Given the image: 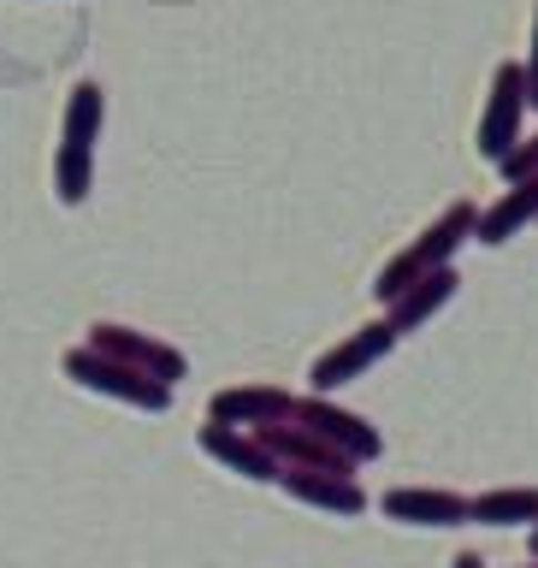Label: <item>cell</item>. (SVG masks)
I'll list each match as a JSON object with an SVG mask.
<instances>
[{
    "label": "cell",
    "instance_id": "16",
    "mask_svg": "<svg viewBox=\"0 0 538 568\" xmlns=\"http://www.w3.org/2000/svg\"><path fill=\"white\" fill-rule=\"evenodd\" d=\"M497 172H504V184H527V178H538V131L515 142V154Z\"/></svg>",
    "mask_w": 538,
    "mask_h": 568
},
{
    "label": "cell",
    "instance_id": "12",
    "mask_svg": "<svg viewBox=\"0 0 538 568\" xmlns=\"http://www.w3.org/2000/svg\"><path fill=\"white\" fill-rule=\"evenodd\" d=\"M527 225H538V178H527V184H509L491 207H479V231H474V243L504 248L509 237H521Z\"/></svg>",
    "mask_w": 538,
    "mask_h": 568
},
{
    "label": "cell",
    "instance_id": "2",
    "mask_svg": "<svg viewBox=\"0 0 538 568\" xmlns=\"http://www.w3.org/2000/svg\"><path fill=\"white\" fill-rule=\"evenodd\" d=\"M527 65L521 60H497L491 65V89H486V106H479V131H474V149L479 160L504 166L515 154V142L527 136Z\"/></svg>",
    "mask_w": 538,
    "mask_h": 568
},
{
    "label": "cell",
    "instance_id": "3",
    "mask_svg": "<svg viewBox=\"0 0 538 568\" xmlns=\"http://www.w3.org/2000/svg\"><path fill=\"white\" fill-rule=\"evenodd\" d=\"M65 379L71 385H83V390H95V397H113V403H131L142 408V415H166L172 408V385H160L149 379V373H136V367H124L113 362V355H101V349H65Z\"/></svg>",
    "mask_w": 538,
    "mask_h": 568
},
{
    "label": "cell",
    "instance_id": "9",
    "mask_svg": "<svg viewBox=\"0 0 538 568\" xmlns=\"http://www.w3.org/2000/svg\"><path fill=\"white\" fill-rule=\"evenodd\" d=\"M195 444L213 456V462H225L231 474H243V479H255V486H273V479L284 474L278 468V456L266 450V444L255 433H243V426H220V420H207L202 433H195Z\"/></svg>",
    "mask_w": 538,
    "mask_h": 568
},
{
    "label": "cell",
    "instance_id": "8",
    "mask_svg": "<svg viewBox=\"0 0 538 568\" xmlns=\"http://www.w3.org/2000/svg\"><path fill=\"white\" fill-rule=\"evenodd\" d=\"M379 509L403 527H461L474 521V497L438 491V486H390L379 497Z\"/></svg>",
    "mask_w": 538,
    "mask_h": 568
},
{
    "label": "cell",
    "instance_id": "13",
    "mask_svg": "<svg viewBox=\"0 0 538 568\" xmlns=\"http://www.w3.org/2000/svg\"><path fill=\"white\" fill-rule=\"evenodd\" d=\"M456 291H461V278H456V266H433V273H420V284L408 291L403 302H390L385 308V320L397 332H420L426 320H438L444 308L456 302Z\"/></svg>",
    "mask_w": 538,
    "mask_h": 568
},
{
    "label": "cell",
    "instance_id": "18",
    "mask_svg": "<svg viewBox=\"0 0 538 568\" xmlns=\"http://www.w3.org/2000/svg\"><path fill=\"white\" fill-rule=\"evenodd\" d=\"M450 568H486V557H479V550H461V557H456Z\"/></svg>",
    "mask_w": 538,
    "mask_h": 568
},
{
    "label": "cell",
    "instance_id": "11",
    "mask_svg": "<svg viewBox=\"0 0 538 568\" xmlns=\"http://www.w3.org/2000/svg\"><path fill=\"white\" fill-rule=\"evenodd\" d=\"M474 231H479V202H468V195H456L450 207L438 213L433 225L415 237V255L426 261V266H456V255H461V243H474Z\"/></svg>",
    "mask_w": 538,
    "mask_h": 568
},
{
    "label": "cell",
    "instance_id": "7",
    "mask_svg": "<svg viewBox=\"0 0 538 568\" xmlns=\"http://www.w3.org/2000/svg\"><path fill=\"white\" fill-rule=\"evenodd\" d=\"M296 415V397L278 385H231V390H213L207 403V420L220 426H248V433H261V426H278Z\"/></svg>",
    "mask_w": 538,
    "mask_h": 568
},
{
    "label": "cell",
    "instance_id": "1",
    "mask_svg": "<svg viewBox=\"0 0 538 568\" xmlns=\"http://www.w3.org/2000/svg\"><path fill=\"white\" fill-rule=\"evenodd\" d=\"M106 124V89L95 78L71 83L65 113H60V149H53V195L60 207H83L95 190V142Z\"/></svg>",
    "mask_w": 538,
    "mask_h": 568
},
{
    "label": "cell",
    "instance_id": "5",
    "mask_svg": "<svg viewBox=\"0 0 538 568\" xmlns=\"http://www.w3.org/2000/svg\"><path fill=\"white\" fill-rule=\"evenodd\" d=\"M89 349L113 355V362L136 367V373H149V379H160V385H177V379L190 373L184 349L160 344V337L136 332V326H119V320H95V326H89Z\"/></svg>",
    "mask_w": 538,
    "mask_h": 568
},
{
    "label": "cell",
    "instance_id": "10",
    "mask_svg": "<svg viewBox=\"0 0 538 568\" xmlns=\"http://www.w3.org/2000/svg\"><path fill=\"white\" fill-rule=\"evenodd\" d=\"M278 486L308 509H326V515H362L367 509V491L355 486L349 474H319V468H284Z\"/></svg>",
    "mask_w": 538,
    "mask_h": 568
},
{
    "label": "cell",
    "instance_id": "6",
    "mask_svg": "<svg viewBox=\"0 0 538 568\" xmlns=\"http://www.w3.org/2000/svg\"><path fill=\"white\" fill-rule=\"evenodd\" d=\"M291 420L314 426V433L326 438V444H337L355 468H362V462H379V450H385L379 426H373L367 415H355V408H337L332 397H296V415Z\"/></svg>",
    "mask_w": 538,
    "mask_h": 568
},
{
    "label": "cell",
    "instance_id": "19",
    "mask_svg": "<svg viewBox=\"0 0 538 568\" xmlns=\"http://www.w3.org/2000/svg\"><path fill=\"white\" fill-rule=\"evenodd\" d=\"M527 545H532V557H538V527H532V539H527Z\"/></svg>",
    "mask_w": 538,
    "mask_h": 568
},
{
    "label": "cell",
    "instance_id": "15",
    "mask_svg": "<svg viewBox=\"0 0 538 568\" xmlns=\"http://www.w3.org/2000/svg\"><path fill=\"white\" fill-rule=\"evenodd\" d=\"M420 273H433V266H426V261L415 255V243H403L397 255H390V261L379 266V278H373V296H379L385 308H390V302H403L408 291H415Z\"/></svg>",
    "mask_w": 538,
    "mask_h": 568
},
{
    "label": "cell",
    "instance_id": "4",
    "mask_svg": "<svg viewBox=\"0 0 538 568\" xmlns=\"http://www.w3.org/2000/svg\"><path fill=\"white\" fill-rule=\"evenodd\" d=\"M397 326L390 320H367L362 332H349L344 344H332L319 362L308 367V385H314V397H332L337 385H355V379H367V367H379L390 349H397Z\"/></svg>",
    "mask_w": 538,
    "mask_h": 568
},
{
    "label": "cell",
    "instance_id": "14",
    "mask_svg": "<svg viewBox=\"0 0 538 568\" xmlns=\"http://www.w3.org/2000/svg\"><path fill=\"white\" fill-rule=\"evenodd\" d=\"M479 527H538V486H497L474 497Z\"/></svg>",
    "mask_w": 538,
    "mask_h": 568
},
{
    "label": "cell",
    "instance_id": "17",
    "mask_svg": "<svg viewBox=\"0 0 538 568\" xmlns=\"http://www.w3.org/2000/svg\"><path fill=\"white\" fill-rule=\"evenodd\" d=\"M521 65H527V101L538 106V7H532V48H527Z\"/></svg>",
    "mask_w": 538,
    "mask_h": 568
}]
</instances>
